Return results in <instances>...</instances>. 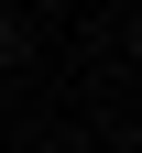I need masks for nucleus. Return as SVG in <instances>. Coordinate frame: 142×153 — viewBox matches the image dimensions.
Instances as JSON below:
<instances>
[{"mask_svg":"<svg viewBox=\"0 0 142 153\" xmlns=\"http://www.w3.org/2000/svg\"><path fill=\"white\" fill-rule=\"evenodd\" d=\"M0 66H11V11H0Z\"/></svg>","mask_w":142,"mask_h":153,"instance_id":"1","label":"nucleus"}]
</instances>
